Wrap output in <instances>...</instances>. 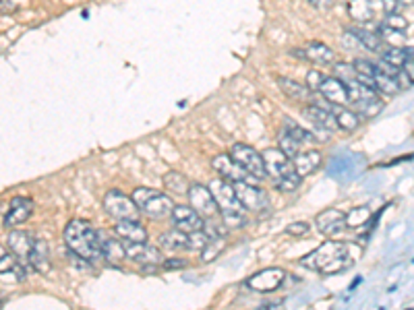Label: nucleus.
<instances>
[{
    "label": "nucleus",
    "mask_w": 414,
    "mask_h": 310,
    "mask_svg": "<svg viewBox=\"0 0 414 310\" xmlns=\"http://www.w3.org/2000/svg\"><path fill=\"white\" fill-rule=\"evenodd\" d=\"M360 254H363L360 246L331 238L321 246H317L313 252H309L307 256H303L301 265L311 271H319L321 275H335L350 269L358 261Z\"/></svg>",
    "instance_id": "obj_1"
},
{
    "label": "nucleus",
    "mask_w": 414,
    "mask_h": 310,
    "mask_svg": "<svg viewBox=\"0 0 414 310\" xmlns=\"http://www.w3.org/2000/svg\"><path fill=\"white\" fill-rule=\"evenodd\" d=\"M65 242L69 250L85 263H97L104 259L99 232L87 220H71L65 228Z\"/></svg>",
    "instance_id": "obj_2"
},
{
    "label": "nucleus",
    "mask_w": 414,
    "mask_h": 310,
    "mask_svg": "<svg viewBox=\"0 0 414 310\" xmlns=\"http://www.w3.org/2000/svg\"><path fill=\"white\" fill-rule=\"evenodd\" d=\"M133 201L137 209L152 220H164L172 213V207H174V201L170 195L158 193L154 188H145V186L133 190Z\"/></svg>",
    "instance_id": "obj_3"
},
{
    "label": "nucleus",
    "mask_w": 414,
    "mask_h": 310,
    "mask_svg": "<svg viewBox=\"0 0 414 310\" xmlns=\"http://www.w3.org/2000/svg\"><path fill=\"white\" fill-rule=\"evenodd\" d=\"M186 197H189V205L203 220H216V218H220V207H218V201H216V197H214V193H212L209 186L195 182V184H191Z\"/></svg>",
    "instance_id": "obj_4"
},
{
    "label": "nucleus",
    "mask_w": 414,
    "mask_h": 310,
    "mask_svg": "<svg viewBox=\"0 0 414 310\" xmlns=\"http://www.w3.org/2000/svg\"><path fill=\"white\" fill-rule=\"evenodd\" d=\"M104 211L110 218H114L116 222L118 220H137V215L141 213L137 209L133 197H127L120 190H108L104 195Z\"/></svg>",
    "instance_id": "obj_5"
},
{
    "label": "nucleus",
    "mask_w": 414,
    "mask_h": 310,
    "mask_svg": "<svg viewBox=\"0 0 414 310\" xmlns=\"http://www.w3.org/2000/svg\"><path fill=\"white\" fill-rule=\"evenodd\" d=\"M234 184V190H237V197L243 205V209L248 213H261L269 207V197L263 188L250 184L247 180H239V182H232Z\"/></svg>",
    "instance_id": "obj_6"
},
{
    "label": "nucleus",
    "mask_w": 414,
    "mask_h": 310,
    "mask_svg": "<svg viewBox=\"0 0 414 310\" xmlns=\"http://www.w3.org/2000/svg\"><path fill=\"white\" fill-rule=\"evenodd\" d=\"M209 188L218 201V207H220V215L222 213H243V205L237 197V190H234V184L230 180H224L222 176L220 178H214L209 182Z\"/></svg>",
    "instance_id": "obj_7"
},
{
    "label": "nucleus",
    "mask_w": 414,
    "mask_h": 310,
    "mask_svg": "<svg viewBox=\"0 0 414 310\" xmlns=\"http://www.w3.org/2000/svg\"><path fill=\"white\" fill-rule=\"evenodd\" d=\"M230 155L247 170L255 180H265L267 178L263 155L259 154L257 149H253L250 145H247V143H234Z\"/></svg>",
    "instance_id": "obj_8"
},
{
    "label": "nucleus",
    "mask_w": 414,
    "mask_h": 310,
    "mask_svg": "<svg viewBox=\"0 0 414 310\" xmlns=\"http://www.w3.org/2000/svg\"><path fill=\"white\" fill-rule=\"evenodd\" d=\"M286 279V271L280 269V267H267V269H261L257 273H253L247 279V288L253 292H259V294H271L276 290L282 288Z\"/></svg>",
    "instance_id": "obj_9"
},
{
    "label": "nucleus",
    "mask_w": 414,
    "mask_h": 310,
    "mask_svg": "<svg viewBox=\"0 0 414 310\" xmlns=\"http://www.w3.org/2000/svg\"><path fill=\"white\" fill-rule=\"evenodd\" d=\"M125 252H127V261L137 263L141 267H156V265L164 263L162 250L154 244H148V240L145 242H125Z\"/></svg>",
    "instance_id": "obj_10"
},
{
    "label": "nucleus",
    "mask_w": 414,
    "mask_h": 310,
    "mask_svg": "<svg viewBox=\"0 0 414 310\" xmlns=\"http://www.w3.org/2000/svg\"><path fill=\"white\" fill-rule=\"evenodd\" d=\"M172 226L184 234L199 232L205 226V220L191 207V205H174L170 213Z\"/></svg>",
    "instance_id": "obj_11"
},
{
    "label": "nucleus",
    "mask_w": 414,
    "mask_h": 310,
    "mask_svg": "<svg viewBox=\"0 0 414 310\" xmlns=\"http://www.w3.org/2000/svg\"><path fill=\"white\" fill-rule=\"evenodd\" d=\"M212 168H214L224 180H230V182H239V180H247V182H250V180H255L232 155H216V157L212 159Z\"/></svg>",
    "instance_id": "obj_12"
},
{
    "label": "nucleus",
    "mask_w": 414,
    "mask_h": 310,
    "mask_svg": "<svg viewBox=\"0 0 414 310\" xmlns=\"http://www.w3.org/2000/svg\"><path fill=\"white\" fill-rule=\"evenodd\" d=\"M261 155H263V161H265V172H267V176L273 182L282 180L290 172H294L292 159L284 154L282 149H265Z\"/></svg>",
    "instance_id": "obj_13"
},
{
    "label": "nucleus",
    "mask_w": 414,
    "mask_h": 310,
    "mask_svg": "<svg viewBox=\"0 0 414 310\" xmlns=\"http://www.w3.org/2000/svg\"><path fill=\"white\" fill-rule=\"evenodd\" d=\"M315 226L328 238H340L348 230L346 228V213H342L340 209H326V211L317 213Z\"/></svg>",
    "instance_id": "obj_14"
},
{
    "label": "nucleus",
    "mask_w": 414,
    "mask_h": 310,
    "mask_svg": "<svg viewBox=\"0 0 414 310\" xmlns=\"http://www.w3.org/2000/svg\"><path fill=\"white\" fill-rule=\"evenodd\" d=\"M294 56L307 60V63H313V65H333L335 60V52L331 50L330 46L321 44V42H309L305 44L303 50H292Z\"/></svg>",
    "instance_id": "obj_15"
},
{
    "label": "nucleus",
    "mask_w": 414,
    "mask_h": 310,
    "mask_svg": "<svg viewBox=\"0 0 414 310\" xmlns=\"http://www.w3.org/2000/svg\"><path fill=\"white\" fill-rule=\"evenodd\" d=\"M33 201L29 197H15L10 203H8V213L4 218V226L6 228H15V226H21L25 224L31 213H33Z\"/></svg>",
    "instance_id": "obj_16"
},
{
    "label": "nucleus",
    "mask_w": 414,
    "mask_h": 310,
    "mask_svg": "<svg viewBox=\"0 0 414 310\" xmlns=\"http://www.w3.org/2000/svg\"><path fill=\"white\" fill-rule=\"evenodd\" d=\"M328 104H330V101H328ZM330 106L307 104L305 110H303V114H305V118H307L309 122H313V124H315L317 129H321V131H328V133H330V131H337V122H335V118H333V114H331Z\"/></svg>",
    "instance_id": "obj_17"
},
{
    "label": "nucleus",
    "mask_w": 414,
    "mask_h": 310,
    "mask_svg": "<svg viewBox=\"0 0 414 310\" xmlns=\"http://www.w3.org/2000/svg\"><path fill=\"white\" fill-rule=\"evenodd\" d=\"M317 93L324 95V99L330 101V104H342V106H346L350 101L348 89H346L344 81H340L337 77H326L324 75L319 87H317Z\"/></svg>",
    "instance_id": "obj_18"
},
{
    "label": "nucleus",
    "mask_w": 414,
    "mask_h": 310,
    "mask_svg": "<svg viewBox=\"0 0 414 310\" xmlns=\"http://www.w3.org/2000/svg\"><path fill=\"white\" fill-rule=\"evenodd\" d=\"M27 265L38 271V273H48L52 263H50V248H48V242L42 240V238H35L33 242V248L29 252V259H27Z\"/></svg>",
    "instance_id": "obj_19"
},
{
    "label": "nucleus",
    "mask_w": 414,
    "mask_h": 310,
    "mask_svg": "<svg viewBox=\"0 0 414 310\" xmlns=\"http://www.w3.org/2000/svg\"><path fill=\"white\" fill-rule=\"evenodd\" d=\"M99 242H102V256L110 263V265H118L127 261V252H125V242L110 238L104 232H99Z\"/></svg>",
    "instance_id": "obj_20"
},
{
    "label": "nucleus",
    "mask_w": 414,
    "mask_h": 310,
    "mask_svg": "<svg viewBox=\"0 0 414 310\" xmlns=\"http://www.w3.org/2000/svg\"><path fill=\"white\" fill-rule=\"evenodd\" d=\"M114 232L125 242H145L148 240V230L137 220H118V224L114 226Z\"/></svg>",
    "instance_id": "obj_21"
},
{
    "label": "nucleus",
    "mask_w": 414,
    "mask_h": 310,
    "mask_svg": "<svg viewBox=\"0 0 414 310\" xmlns=\"http://www.w3.org/2000/svg\"><path fill=\"white\" fill-rule=\"evenodd\" d=\"M6 242H8L10 252H13V254H17L23 263H27V259H29V252H31V248H33L35 238H33L29 232H10L8 234V238H6Z\"/></svg>",
    "instance_id": "obj_22"
},
{
    "label": "nucleus",
    "mask_w": 414,
    "mask_h": 310,
    "mask_svg": "<svg viewBox=\"0 0 414 310\" xmlns=\"http://www.w3.org/2000/svg\"><path fill=\"white\" fill-rule=\"evenodd\" d=\"M278 85H280L282 93H284L288 99L298 101V104H309V99H311V89H309L307 85H303V83H298V81L288 77L280 79Z\"/></svg>",
    "instance_id": "obj_23"
},
{
    "label": "nucleus",
    "mask_w": 414,
    "mask_h": 310,
    "mask_svg": "<svg viewBox=\"0 0 414 310\" xmlns=\"http://www.w3.org/2000/svg\"><path fill=\"white\" fill-rule=\"evenodd\" d=\"M330 108L333 118H335V122H337V129L352 133V131H356V129L360 127V118H358V114H356L354 110H348V108L342 106V104H331Z\"/></svg>",
    "instance_id": "obj_24"
},
{
    "label": "nucleus",
    "mask_w": 414,
    "mask_h": 310,
    "mask_svg": "<svg viewBox=\"0 0 414 310\" xmlns=\"http://www.w3.org/2000/svg\"><path fill=\"white\" fill-rule=\"evenodd\" d=\"M292 165L298 172V176H309V174H313L321 165V154L315 152V149L301 152V154L292 157Z\"/></svg>",
    "instance_id": "obj_25"
},
{
    "label": "nucleus",
    "mask_w": 414,
    "mask_h": 310,
    "mask_svg": "<svg viewBox=\"0 0 414 310\" xmlns=\"http://www.w3.org/2000/svg\"><path fill=\"white\" fill-rule=\"evenodd\" d=\"M348 13L356 23H369L375 17V8L371 0H348Z\"/></svg>",
    "instance_id": "obj_26"
},
{
    "label": "nucleus",
    "mask_w": 414,
    "mask_h": 310,
    "mask_svg": "<svg viewBox=\"0 0 414 310\" xmlns=\"http://www.w3.org/2000/svg\"><path fill=\"white\" fill-rule=\"evenodd\" d=\"M191 184H193V182H191L184 174H180V172H168L164 176L166 190L172 193V195H176V197L186 195L189 188H191Z\"/></svg>",
    "instance_id": "obj_27"
},
{
    "label": "nucleus",
    "mask_w": 414,
    "mask_h": 310,
    "mask_svg": "<svg viewBox=\"0 0 414 310\" xmlns=\"http://www.w3.org/2000/svg\"><path fill=\"white\" fill-rule=\"evenodd\" d=\"M158 244H160V248L170 250V252L186 250V234L174 228V230H170V232L162 234V236L158 238Z\"/></svg>",
    "instance_id": "obj_28"
},
{
    "label": "nucleus",
    "mask_w": 414,
    "mask_h": 310,
    "mask_svg": "<svg viewBox=\"0 0 414 310\" xmlns=\"http://www.w3.org/2000/svg\"><path fill=\"white\" fill-rule=\"evenodd\" d=\"M373 218V211L371 207L363 205V207H354L352 211L346 213V228L350 230H360L363 226H367Z\"/></svg>",
    "instance_id": "obj_29"
},
{
    "label": "nucleus",
    "mask_w": 414,
    "mask_h": 310,
    "mask_svg": "<svg viewBox=\"0 0 414 310\" xmlns=\"http://www.w3.org/2000/svg\"><path fill=\"white\" fill-rule=\"evenodd\" d=\"M377 67V65H375ZM375 87H377V91L379 93H385V95H396L398 91H400V85H398V81L394 75H390V73H385V71H381V69H377L375 71Z\"/></svg>",
    "instance_id": "obj_30"
},
{
    "label": "nucleus",
    "mask_w": 414,
    "mask_h": 310,
    "mask_svg": "<svg viewBox=\"0 0 414 310\" xmlns=\"http://www.w3.org/2000/svg\"><path fill=\"white\" fill-rule=\"evenodd\" d=\"M377 35H379V38H381V42H383V44H388V46L404 48V44H406V31L394 29V27H390L388 23H381V25H379Z\"/></svg>",
    "instance_id": "obj_31"
},
{
    "label": "nucleus",
    "mask_w": 414,
    "mask_h": 310,
    "mask_svg": "<svg viewBox=\"0 0 414 310\" xmlns=\"http://www.w3.org/2000/svg\"><path fill=\"white\" fill-rule=\"evenodd\" d=\"M408 52L404 48H398V46H388L385 50H381V60L394 69H402L408 60Z\"/></svg>",
    "instance_id": "obj_32"
},
{
    "label": "nucleus",
    "mask_w": 414,
    "mask_h": 310,
    "mask_svg": "<svg viewBox=\"0 0 414 310\" xmlns=\"http://www.w3.org/2000/svg\"><path fill=\"white\" fill-rule=\"evenodd\" d=\"M224 248H226V238L224 236H209V240L201 248V259L205 263H212V261H216L220 256V252Z\"/></svg>",
    "instance_id": "obj_33"
},
{
    "label": "nucleus",
    "mask_w": 414,
    "mask_h": 310,
    "mask_svg": "<svg viewBox=\"0 0 414 310\" xmlns=\"http://www.w3.org/2000/svg\"><path fill=\"white\" fill-rule=\"evenodd\" d=\"M352 33H354V38L360 42V46H365L367 50H371V52H381V38L377 35V33H373V31H369V29H360V27H354V29H350Z\"/></svg>",
    "instance_id": "obj_34"
},
{
    "label": "nucleus",
    "mask_w": 414,
    "mask_h": 310,
    "mask_svg": "<svg viewBox=\"0 0 414 310\" xmlns=\"http://www.w3.org/2000/svg\"><path fill=\"white\" fill-rule=\"evenodd\" d=\"M284 131H288L298 143H303V145H307V143H317V139H315V135L311 133V131H307V129H303V127H298L294 120H290V118H284Z\"/></svg>",
    "instance_id": "obj_35"
},
{
    "label": "nucleus",
    "mask_w": 414,
    "mask_h": 310,
    "mask_svg": "<svg viewBox=\"0 0 414 310\" xmlns=\"http://www.w3.org/2000/svg\"><path fill=\"white\" fill-rule=\"evenodd\" d=\"M354 106H356L358 114L365 116V118H375V116H379L381 110H383V101H381L377 95H375V97H369V99H363V101H358V104H354Z\"/></svg>",
    "instance_id": "obj_36"
},
{
    "label": "nucleus",
    "mask_w": 414,
    "mask_h": 310,
    "mask_svg": "<svg viewBox=\"0 0 414 310\" xmlns=\"http://www.w3.org/2000/svg\"><path fill=\"white\" fill-rule=\"evenodd\" d=\"M278 141H280V149L284 152V154L288 155L290 159L294 157V155H298L303 152V143H298L288 131H280V137H278Z\"/></svg>",
    "instance_id": "obj_37"
},
{
    "label": "nucleus",
    "mask_w": 414,
    "mask_h": 310,
    "mask_svg": "<svg viewBox=\"0 0 414 310\" xmlns=\"http://www.w3.org/2000/svg\"><path fill=\"white\" fill-rule=\"evenodd\" d=\"M301 182H303V176H298V172L294 170V172H290L288 176H284L282 180L273 182V186H276L280 193H294V190L301 186Z\"/></svg>",
    "instance_id": "obj_38"
},
{
    "label": "nucleus",
    "mask_w": 414,
    "mask_h": 310,
    "mask_svg": "<svg viewBox=\"0 0 414 310\" xmlns=\"http://www.w3.org/2000/svg\"><path fill=\"white\" fill-rule=\"evenodd\" d=\"M209 240V236L205 234V230H199V232L186 234V250H199L205 246V242Z\"/></svg>",
    "instance_id": "obj_39"
},
{
    "label": "nucleus",
    "mask_w": 414,
    "mask_h": 310,
    "mask_svg": "<svg viewBox=\"0 0 414 310\" xmlns=\"http://www.w3.org/2000/svg\"><path fill=\"white\" fill-rule=\"evenodd\" d=\"M247 211H243V213H222L220 218H222V222L226 224V228H245L248 224L247 215H245Z\"/></svg>",
    "instance_id": "obj_40"
},
{
    "label": "nucleus",
    "mask_w": 414,
    "mask_h": 310,
    "mask_svg": "<svg viewBox=\"0 0 414 310\" xmlns=\"http://www.w3.org/2000/svg\"><path fill=\"white\" fill-rule=\"evenodd\" d=\"M352 65H354V69H356V73H358V75L373 77V75H375V71H377V67H375V63H373V60H365V58H360V60H354Z\"/></svg>",
    "instance_id": "obj_41"
},
{
    "label": "nucleus",
    "mask_w": 414,
    "mask_h": 310,
    "mask_svg": "<svg viewBox=\"0 0 414 310\" xmlns=\"http://www.w3.org/2000/svg\"><path fill=\"white\" fill-rule=\"evenodd\" d=\"M383 23H388V25H390V27H394V29L408 31V21H406V17H402L400 13H392V15H388V19H385Z\"/></svg>",
    "instance_id": "obj_42"
},
{
    "label": "nucleus",
    "mask_w": 414,
    "mask_h": 310,
    "mask_svg": "<svg viewBox=\"0 0 414 310\" xmlns=\"http://www.w3.org/2000/svg\"><path fill=\"white\" fill-rule=\"evenodd\" d=\"M309 232H311L309 222H294L286 228V234H290V236H307Z\"/></svg>",
    "instance_id": "obj_43"
},
{
    "label": "nucleus",
    "mask_w": 414,
    "mask_h": 310,
    "mask_svg": "<svg viewBox=\"0 0 414 310\" xmlns=\"http://www.w3.org/2000/svg\"><path fill=\"white\" fill-rule=\"evenodd\" d=\"M321 79H324V75H321V73H317V71H311V73L307 75V87H309L311 91H317V87H319Z\"/></svg>",
    "instance_id": "obj_44"
},
{
    "label": "nucleus",
    "mask_w": 414,
    "mask_h": 310,
    "mask_svg": "<svg viewBox=\"0 0 414 310\" xmlns=\"http://www.w3.org/2000/svg\"><path fill=\"white\" fill-rule=\"evenodd\" d=\"M381 2H383V8H385L388 15L400 13V8H402V2H400V0H381Z\"/></svg>",
    "instance_id": "obj_45"
},
{
    "label": "nucleus",
    "mask_w": 414,
    "mask_h": 310,
    "mask_svg": "<svg viewBox=\"0 0 414 310\" xmlns=\"http://www.w3.org/2000/svg\"><path fill=\"white\" fill-rule=\"evenodd\" d=\"M186 267V261L184 259H166L164 269H182Z\"/></svg>",
    "instance_id": "obj_46"
},
{
    "label": "nucleus",
    "mask_w": 414,
    "mask_h": 310,
    "mask_svg": "<svg viewBox=\"0 0 414 310\" xmlns=\"http://www.w3.org/2000/svg\"><path fill=\"white\" fill-rule=\"evenodd\" d=\"M402 71H404V73L408 75V79H411V81L414 83V60L413 58H408V60H406V65L402 67Z\"/></svg>",
    "instance_id": "obj_47"
},
{
    "label": "nucleus",
    "mask_w": 414,
    "mask_h": 310,
    "mask_svg": "<svg viewBox=\"0 0 414 310\" xmlns=\"http://www.w3.org/2000/svg\"><path fill=\"white\" fill-rule=\"evenodd\" d=\"M333 0H311V4H315L317 8H328Z\"/></svg>",
    "instance_id": "obj_48"
},
{
    "label": "nucleus",
    "mask_w": 414,
    "mask_h": 310,
    "mask_svg": "<svg viewBox=\"0 0 414 310\" xmlns=\"http://www.w3.org/2000/svg\"><path fill=\"white\" fill-rule=\"evenodd\" d=\"M402 2V6H413L414 4V0H400Z\"/></svg>",
    "instance_id": "obj_49"
},
{
    "label": "nucleus",
    "mask_w": 414,
    "mask_h": 310,
    "mask_svg": "<svg viewBox=\"0 0 414 310\" xmlns=\"http://www.w3.org/2000/svg\"><path fill=\"white\" fill-rule=\"evenodd\" d=\"M6 252H8V250H6V248H4V246H0V256H4V254H6Z\"/></svg>",
    "instance_id": "obj_50"
},
{
    "label": "nucleus",
    "mask_w": 414,
    "mask_h": 310,
    "mask_svg": "<svg viewBox=\"0 0 414 310\" xmlns=\"http://www.w3.org/2000/svg\"><path fill=\"white\" fill-rule=\"evenodd\" d=\"M0 304H2V300H0Z\"/></svg>",
    "instance_id": "obj_51"
},
{
    "label": "nucleus",
    "mask_w": 414,
    "mask_h": 310,
    "mask_svg": "<svg viewBox=\"0 0 414 310\" xmlns=\"http://www.w3.org/2000/svg\"><path fill=\"white\" fill-rule=\"evenodd\" d=\"M0 2H2V0H0Z\"/></svg>",
    "instance_id": "obj_52"
}]
</instances>
